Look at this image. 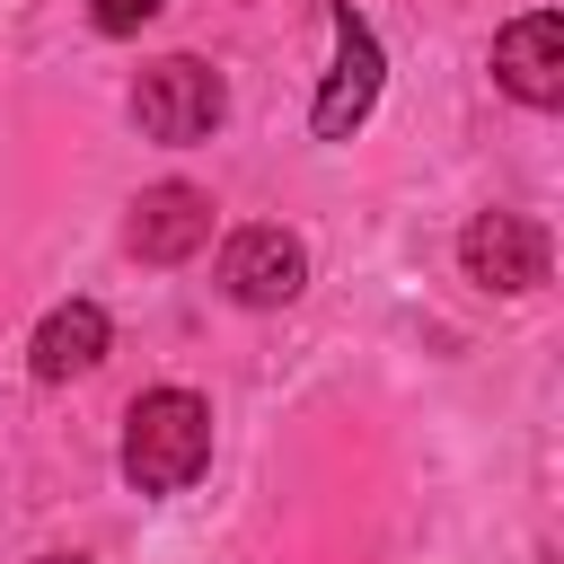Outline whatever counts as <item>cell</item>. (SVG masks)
Wrapping results in <instances>:
<instances>
[{"label":"cell","mask_w":564,"mask_h":564,"mask_svg":"<svg viewBox=\"0 0 564 564\" xmlns=\"http://www.w3.org/2000/svg\"><path fill=\"white\" fill-rule=\"evenodd\" d=\"M212 467V405L194 388H150L123 414V476L132 494H185Z\"/></svg>","instance_id":"obj_1"},{"label":"cell","mask_w":564,"mask_h":564,"mask_svg":"<svg viewBox=\"0 0 564 564\" xmlns=\"http://www.w3.org/2000/svg\"><path fill=\"white\" fill-rule=\"evenodd\" d=\"M106 308L97 300H62L44 326H35V344H26V370L35 379H79V370H97L106 361Z\"/></svg>","instance_id":"obj_8"},{"label":"cell","mask_w":564,"mask_h":564,"mask_svg":"<svg viewBox=\"0 0 564 564\" xmlns=\"http://www.w3.org/2000/svg\"><path fill=\"white\" fill-rule=\"evenodd\" d=\"M370 106H379V35H370V18H352V0H335V79L317 88L308 123H317V141H344V132H361Z\"/></svg>","instance_id":"obj_4"},{"label":"cell","mask_w":564,"mask_h":564,"mask_svg":"<svg viewBox=\"0 0 564 564\" xmlns=\"http://www.w3.org/2000/svg\"><path fill=\"white\" fill-rule=\"evenodd\" d=\"M538 564H555V555H538Z\"/></svg>","instance_id":"obj_11"},{"label":"cell","mask_w":564,"mask_h":564,"mask_svg":"<svg viewBox=\"0 0 564 564\" xmlns=\"http://www.w3.org/2000/svg\"><path fill=\"white\" fill-rule=\"evenodd\" d=\"M35 564H88V555H35Z\"/></svg>","instance_id":"obj_10"},{"label":"cell","mask_w":564,"mask_h":564,"mask_svg":"<svg viewBox=\"0 0 564 564\" xmlns=\"http://www.w3.org/2000/svg\"><path fill=\"white\" fill-rule=\"evenodd\" d=\"M300 282H308V247L291 238V229H229V247H220V291L238 300V308H282V300H300Z\"/></svg>","instance_id":"obj_5"},{"label":"cell","mask_w":564,"mask_h":564,"mask_svg":"<svg viewBox=\"0 0 564 564\" xmlns=\"http://www.w3.org/2000/svg\"><path fill=\"white\" fill-rule=\"evenodd\" d=\"M220 115H229V88H220V70L194 62V53H167V62H150V70L132 79V123H141L150 141H167V150L212 141Z\"/></svg>","instance_id":"obj_2"},{"label":"cell","mask_w":564,"mask_h":564,"mask_svg":"<svg viewBox=\"0 0 564 564\" xmlns=\"http://www.w3.org/2000/svg\"><path fill=\"white\" fill-rule=\"evenodd\" d=\"M458 264H467V282L520 300V291L546 282V229L520 220V212H476V220L458 229Z\"/></svg>","instance_id":"obj_3"},{"label":"cell","mask_w":564,"mask_h":564,"mask_svg":"<svg viewBox=\"0 0 564 564\" xmlns=\"http://www.w3.org/2000/svg\"><path fill=\"white\" fill-rule=\"evenodd\" d=\"M494 79L520 97V106H564V18L555 9H529L494 35Z\"/></svg>","instance_id":"obj_6"},{"label":"cell","mask_w":564,"mask_h":564,"mask_svg":"<svg viewBox=\"0 0 564 564\" xmlns=\"http://www.w3.org/2000/svg\"><path fill=\"white\" fill-rule=\"evenodd\" d=\"M167 0H88V18H97V35H141L150 18H159Z\"/></svg>","instance_id":"obj_9"},{"label":"cell","mask_w":564,"mask_h":564,"mask_svg":"<svg viewBox=\"0 0 564 564\" xmlns=\"http://www.w3.org/2000/svg\"><path fill=\"white\" fill-rule=\"evenodd\" d=\"M203 238H212V194L203 185H150L132 203V220H123V247L141 264H185Z\"/></svg>","instance_id":"obj_7"}]
</instances>
